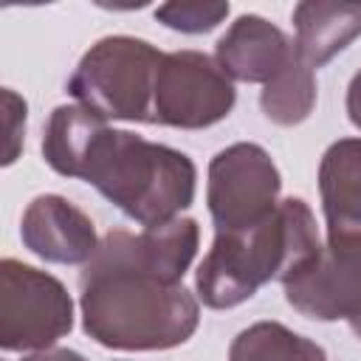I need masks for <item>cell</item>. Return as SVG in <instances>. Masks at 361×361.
<instances>
[{"mask_svg":"<svg viewBox=\"0 0 361 361\" xmlns=\"http://www.w3.org/2000/svg\"><path fill=\"white\" fill-rule=\"evenodd\" d=\"M197 223L178 217L164 226L113 228L79 274L85 333L110 350H169L192 338L197 299L183 274L197 254Z\"/></svg>","mask_w":361,"mask_h":361,"instance_id":"6da1fadb","label":"cell"},{"mask_svg":"<svg viewBox=\"0 0 361 361\" xmlns=\"http://www.w3.org/2000/svg\"><path fill=\"white\" fill-rule=\"evenodd\" d=\"M319 228L302 197H285L262 223L243 231H214L195 274L206 307L226 310L251 299L268 282H288L319 254Z\"/></svg>","mask_w":361,"mask_h":361,"instance_id":"7a4b0ae2","label":"cell"},{"mask_svg":"<svg viewBox=\"0 0 361 361\" xmlns=\"http://www.w3.org/2000/svg\"><path fill=\"white\" fill-rule=\"evenodd\" d=\"M76 178L144 228L178 220L197 186V169L186 152L107 124L93 135Z\"/></svg>","mask_w":361,"mask_h":361,"instance_id":"3957f363","label":"cell"},{"mask_svg":"<svg viewBox=\"0 0 361 361\" xmlns=\"http://www.w3.org/2000/svg\"><path fill=\"white\" fill-rule=\"evenodd\" d=\"M164 54L147 39L116 34L85 51L68 79L76 104L96 116L152 124V96Z\"/></svg>","mask_w":361,"mask_h":361,"instance_id":"277c9868","label":"cell"},{"mask_svg":"<svg viewBox=\"0 0 361 361\" xmlns=\"http://www.w3.org/2000/svg\"><path fill=\"white\" fill-rule=\"evenodd\" d=\"M73 327L65 285L20 259L0 262V347L6 353L51 350Z\"/></svg>","mask_w":361,"mask_h":361,"instance_id":"5b68a950","label":"cell"},{"mask_svg":"<svg viewBox=\"0 0 361 361\" xmlns=\"http://www.w3.org/2000/svg\"><path fill=\"white\" fill-rule=\"evenodd\" d=\"M282 178L259 144H231L209 164L206 203L214 231H243L274 214Z\"/></svg>","mask_w":361,"mask_h":361,"instance_id":"8992f818","label":"cell"},{"mask_svg":"<svg viewBox=\"0 0 361 361\" xmlns=\"http://www.w3.org/2000/svg\"><path fill=\"white\" fill-rule=\"evenodd\" d=\"M234 99V82L214 56L200 51H172L164 54L158 68L152 124L203 130L223 121L231 113Z\"/></svg>","mask_w":361,"mask_h":361,"instance_id":"52a82bcc","label":"cell"},{"mask_svg":"<svg viewBox=\"0 0 361 361\" xmlns=\"http://www.w3.org/2000/svg\"><path fill=\"white\" fill-rule=\"evenodd\" d=\"M293 310L316 322L344 319L361 338V240L327 243L285 282Z\"/></svg>","mask_w":361,"mask_h":361,"instance_id":"ba28073f","label":"cell"},{"mask_svg":"<svg viewBox=\"0 0 361 361\" xmlns=\"http://www.w3.org/2000/svg\"><path fill=\"white\" fill-rule=\"evenodd\" d=\"M23 245L45 262L87 265L99 251L93 220L62 195L34 197L20 220Z\"/></svg>","mask_w":361,"mask_h":361,"instance_id":"9c48e42d","label":"cell"},{"mask_svg":"<svg viewBox=\"0 0 361 361\" xmlns=\"http://www.w3.org/2000/svg\"><path fill=\"white\" fill-rule=\"evenodd\" d=\"M296 54V39L259 14L237 17L214 48V59L231 82H254L262 87L274 82Z\"/></svg>","mask_w":361,"mask_h":361,"instance_id":"30bf717a","label":"cell"},{"mask_svg":"<svg viewBox=\"0 0 361 361\" xmlns=\"http://www.w3.org/2000/svg\"><path fill=\"white\" fill-rule=\"evenodd\" d=\"M319 195L327 217V243L361 240V138H341L324 149Z\"/></svg>","mask_w":361,"mask_h":361,"instance_id":"8fae6325","label":"cell"},{"mask_svg":"<svg viewBox=\"0 0 361 361\" xmlns=\"http://www.w3.org/2000/svg\"><path fill=\"white\" fill-rule=\"evenodd\" d=\"M296 48L316 71L361 37V3L305 0L293 8Z\"/></svg>","mask_w":361,"mask_h":361,"instance_id":"7c38bea8","label":"cell"},{"mask_svg":"<svg viewBox=\"0 0 361 361\" xmlns=\"http://www.w3.org/2000/svg\"><path fill=\"white\" fill-rule=\"evenodd\" d=\"M107 121L102 116H96L93 110H87L82 104H59L51 113V118L45 124V135H42L45 164L65 178H76L79 164H82L93 135Z\"/></svg>","mask_w":361,"mask_h":361,"instance_id":"4fadbf2b","label":"cell"},{"mask_svg":"<svg viewBox=\"0 0 361 361\" xmlns=\"http://www.w3.org/2000/svg\"><path fill=\"white\" fill-rule=\"evenodd\" d=\"M228 361H327V353L279 322H257L234 336Z\"/></svg>","mask_w":361,"mask_h":361,"instance_id":"5bb4252c","label":"cell"},{"mask_svg":"<svg viewBox=\"0 0 361 361\" xmlns=\"http://www.w3.org/2000/svg\"><path fill=\"white\" fill-rule=\"evenodd\" d=\"M313 104H316V71L305 62L302 54H296L293 62L259 93V107L265 118L279 127L302 124L313 113Z\"/></svg>","mask_w":361,"mask_h":361,"instance_id":"9a60e30c","label":"cell"},{"mask_svg":"<svg viewBox=\"0 0 361 361\" xmlns=\"http://www.w3.org/2000/svg\"><path fill=\"white\" fill-rule=\"evenodd\" d=\"M155 17L183 34H206L228 17V3H164L155 8Z\"/></svg>","mask_w":361,"mask_h":361,"instance_id":"2e32d148","label":"cell"},{"mask_svg":"<svg viewBox=\"0 0 361 361\" xmlns=\"http://www.w3.org/2000/svg\"><path fill=\"white\" fill-rule=\"evenodd\" d=\"M3 110H6V152H3V164H14L20 149H23V138H25V102L6 87L3 90Z\"/></svg>","mask_w":361,"mask_h":361,"instance_id":"e0dca14e","label":"cell"},{"mask_svg":"<svg viewBox=\"0 0 361 361\" xmlns=\"http://www.w3.org/2000/svg\"><path fill=\"white\" fill-rule=\"evenodd\" d=\"M347 116L353 127L361 130V71L350 79V87H347Z\"/></svg>","mask_w":361,"mask_h":361,"instance_id":"ac0fdd59","label":"cell"},{"mask_svg":"<svg viewBox=\"0 0 361 361\" xmlns=\"http://www.w3.org/2000/svg\"><path fill=\"white\" fill-rule=\"evenodd\" d=\"M23 361H85V355H79L76 350H65V347H51V350H39Z\"/></svg>","mask_w":361,"mask_h":361,"instance_id":"d6986e66","label":"cell"}]
</instances>
